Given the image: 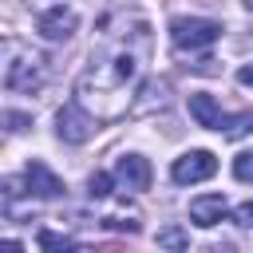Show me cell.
I'll return each instance as SVG.
<instances>
[{"instance_id": "obj_1", "label": "cell", "mask_w": 253, "mask_h": 253, "mask_svg": "<svg viewBox=\"0 0 253 253\" xmlns=\"http://www.w3.org/2000/svg\"><path fill=\"white\" fill-rule=\"evenodd\" d=\"M142 55H146V43L142 47H130L126 43V36L111 47V51H103L99 59H91V67L79 75V83H75V103L99 123V119H119L123 111H126V103H130V83L138 79V71H142Z\"/></svg>"}, {"instance_id": "obj_2", "label": "cell", "mask_w": 253, "mask_h": 253, "mask_svg": "<svg viewBox=\"0 0 253 253\" xmlns=\"http://www.w3.org/2000/svg\"><path fill=\"white\" fill-rule=\"evenodd\" d=\"M217 36H221V24H217V20H206V16H178V20L170 24L174 51H198V47H210Z\"/></svg>"}, {"instance_id": "obj_3", "label": "cell", "mask_w": 253, "mask_h": 253, "mask_svg": "<svg viewBox=\"0 0 253 253\" xmlns=\"http://www.w3.org/2000/svg\"><path fill=\"white\" fill-rule=\"evenodd\" d=\"M217 174V158L210 154V150H186L182 158H174V166H170V178L178 182V186H194V182H206V178H213Z\"/></svg>"}, {"instance_id": "obj_4", "label": "cell", "mask_w": 253, "mask_h": 253, "mask_svg": "<svg viewBox=\"0 0 253 253\" xmlns=\"http://www.w3.org/2000/svg\"><path fill=\"white\" fill-rule=\"evenodd\" d=\"M36 28H40V36H43V40L63 43V40H71V36H75V28H79V12H75V8H67V4L43 8V12L36 16Z\"/></svg>"}, {"instance_id": "obj_5", "label": "cell", "mask_w": 253, "mask_h": 253, "mask_svg": "<svg viewBox=\"0 0 253 253\" xmlns=\"http://www.w3.org/2000/svg\"><path fill=\"white\" fill-rule=\"evenodd\" d=\"M55 134H59L63 142L79 146V142H87V138L95 134V119H91L79 103H67V107H59V115H55Z\"/></svg>"}, {"instance_id": "obj_6", "label": "cell", "mask_w": 253, "mask_h": 253, "mask_svg": "<svg viewBox=\"0 0 253 253\" xmlns=\"http://www.w3.org/2000/svg\"><path fill=\"white\" fill-rule=\"evenodd\" d=\"M8 87L24 91V95L40 91L43 87V59L40 55H16V63L8 67Z\"/></svg>"}, {"instance_id": "obj_7", "label": "cell", "mask_w": 253, "mask_h": 253, "mask_svg": "<svg viewBox=\"0 0 253 253\" xmlns=\"http://www.w3.org/2000/svg\"><path fill=\"white\" fill-rule=\"evenodd\" d=\"M115 178L126 186V190H150V162L142 158V154H123L119 162H115Z\"/></svg>"}, {"instance_id": "obj_8", "label": "cell", "mask_w": 253, "mask_h": 253, "mask_svg": "<svg viewBox=\"0 0 253 253\" xmlns=\"http://www.w3.org/2000/svg\"><path fill=\"white\" fill-rule=\"evenodd\" d=\"M24 182H28V194H36V198H59V194H63L59 174H51V170H47L40 158H36V162H28Z\"/></svg>"}, {"instance_id": "obj_9", "label": "cell", "mask_w": 253, "mask_h": 253, "mask_svg": "<svg viewBox=\"0 0 253 253\" xmlns=\"http://www.w3.org/2000/svg\"><path fill=\"white\" fill-rule=\"evenodd\" d=\"M225 213H229V206H225V198H221V194H198V198L190 202V221H194V225H202V229L217 225Z\"/></svg>"}, {"instance_id": "obj_10", "label": "cell", "mask_w": 253, "mask_h": 253, "mask_svg": "<svg viewBox=\"0 0 253 253\" xmlns=\"http://www.w3.org/2000/svg\"><path fill=\"white\" fill-rule=\"evenodd\" d=\"M190 115L198 119V126H206V130H217L221 126V107H217V99L213 95H190Z\"/></svg>"}, {"instance_id": "obj_11", "label": "cell", "mask_w": 253, "mask_h": 253, "mask_svg": "<svg viewBox=\"0 0 253 253\" xmlns=\"http://www.w3.org/2000/svg\"><path fill=\"white\" fill-rule=\"evenodd\" d=\"M158 249H166V253H186V249H190V233H186L182 225H162V229H158Z\"/></svg>"}, {"instance_id": "obj_12", "label": "cell", "mask_w": 253, "mask_h": 253, "mask_svg": "<svg viewBox=\"0 0 253 253\" xmlns=\"http://www.w3.org/2000/svg\"><path fill=\"white\" fill-rule=\"evenodd\" d=\"M225 138H245L253 134V111H241V115H221V126H217Z\"/></svg>"}, {"instance_id": "obj_13", "label": "cell", "mask_w": 253, "mask_h": 253, "mask_svg": "<svg viewBox=\"0 0 253 253\" xmlns=\"http://www.w3.org/2000/svg\"><path fill=\"white\" fill-rule=\"evenodd\" d=\"M36 241H40V249H43V253H75V249H79L67 233H55V229H40V237H36Z\"/></svg>"}, {"instance_id": "obj_14", "label": "cell", "mask_w": 253, "mask_h": 253, "mask_svg": "<svg viewBox=\"0 0 253 253\" xmlns=\"http://www.w3.org/2000/svg\"><path fill=\"white\" fill-rule=\"evenodd\" d=\"M111 186H115V174H107V170H95L87 178V194L91 198H111Z\"/></svg>"}, {"instance_id": "obj_15", "label": "cell", "mask_w": 253, "mask_h": 253, "mask_svg": "<svg viewBox=\"0 0 253 253\" xmlns=\"http://www.w3.org/2000/svg\"><path fill=\"white\" fill-rule=\"evenodd\" d=\"M233 178L237 182H253V150H241L233 158Z\"/></svg>"}, {"instance_id": "obj_16", "label": "cell", "mask_w": 253, "mask_h": 253, "mask_svg": "<svg viewBox=\"0 0 253 253\" xmlns=\"http://www.w3.org/2000/svg\"><path fill=\"white\" fill-rule=\"evenodd\" d=\"M233 221L245 225V229H253V202H241V206L233 210Z\"/></svg>"}, {"instance_id": "obj_17", "label": "cell", "mask_w": 253, "mask_h": 253, "mask_svg": "<svg viewBox=\"0 0 253 253\" xmlns=\"http://www.w3.org/2000/svg\"><path fill=\"white\" fill-rule=\"evenodd\" d=\"M0 253H24V245L12 241V237H0Z\"/></svg>"}, {"instance_id": "obj_18", "label": "cell", "mask_w": 253, "mask_h": 253, "mask_svg": "<svg viewBox=\"0 0 253 253\" xmlns=\"http://www.w3.org/2000/svg\"><path fill=\"white\" fill-rule=\"evenodd\" d=\"M237 83H241V87H253V63H245V67L237 71Z\"/></svg>"}, {"instance_id": "obj_19", "label": "cell", "mask_w": 253, "mask_h": 253, "mask_svg": "<svg viewBox=\"0 0 253 253\" xmlns=\"http://www.w3.org/2000/svg\"><path fill=\"white\" fill-rule=\"evenodd\" d=\"M245 8H249V12H253V0H249V4H245Z\"/></svg>"}, {"instance_id": "obj_20", "label": "cell", "mask_w": 253, "mask_h": 253, "mask_svg": "<svg viewBox=\"0 0 253 253\" xmlns=\"http://www.w3.org/2000/svg\"><path fill=\"white\" fill-rule=\"evenodd\" d=\"M79 253H91V249H79Z\"/></svg>"}]
</instances>
